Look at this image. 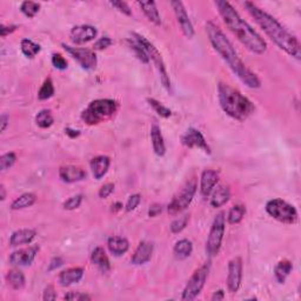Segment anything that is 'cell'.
Instances as JSON below:
<instances>
[{
  "label": "cell",
  "mask_w": 301,
  "mask_h": 301,
  "mask_svg": "<svg viewBox=\"0 0 301 301\" xmlns=\"http://www.w3.org/2000/svg\"><path fill=\"white\" fill-rule=\"evenodd\" d=\"M206 33L213 49L222 58V60L229 65V67L232 69L234 74L249 89H259L261 86V82H260L258 76L253 73L242 62L240 57L238 56L236 49H234L233 44L230 42V39L225 35V33L212 21H208L206 24Z\"/></svg>",
  "instance_id": "cell-1"
},
{
  "label": "cell",
  "mask_w": 301,
  "mask_h": 301,
  "mask_svg": "<svg viewBox=\"0 0 301 301\" xmlns=\"http://www.w3.org/2000/svg\"><path fill=\"white\" fill-rule=\"evenodd\" d=\"M244 6L279 49L285 51L288 56L295 58L296 60L301 59V45L292 33H289L273 16L260 9L254 3L245 2Z\"/></svg>",
  "instance_id": "cell-2"
},
{
  "label": "cell",
  "mask_w": 301,
  "mask_h": 301,
  "mask_svg": "<svg viewBox=\"0 0 301 301\" xmlns=\"http://www.w3.org/2000/svg\"><path fill=\"white\" fill-rule=\"evenodd\" d=\"M219 14L229 30L248 51L254 54H264L267 50V44L261 35L240 17L234 7L225 0H216L214 3Z\"/></svg>",
  "instance_id": "cell-3"
},
{
  "label": "cell",
  "mask_w": 301,
  "mask_h": 301,
  "mask_svg": "<svg viewBox=\"0 0 301 301\" xmlns=\"http://www.w3.org/2000/svg\"><path fill=\"white\" fill-rule=\"evenodd\" d=\"M218 98L222 111L236 120L244 121L255 111L254 104L229 84L219 83Z\"/></svg>",
  "instance_id": "cell-4"
},
{
  "label": "cell",
  "mask_w": 301,
  "mask_h": 301,
  "mask_svg": "<svg viewBox=\"0 0 301 301\" xmlns=\"http://www.w3.org/2000/svg\"><path fill=\"white\" fill-rule=\"evenodd\" d=\"M118 102L113 99H97L91 101L82 113V119L87 125H98L111 119L118 111Z\"/></svg>",
  "instance_id": "cell-5"
},
{
  "label": "cell",
  "mask_w": 301,
  "mask_h": 301,
  "mask_svg": "<svg viewBox=\"0 0 301 301\" xmlns=\"http://www.w3.org/2000/svg\"><path fill=\"white\" fill-rule=\"evenodd\" d=\"M132 39H134L135 42H137L139 45H140L142 49L145 50V52L147 53L149 60H152L153 64L156 65L158 73H159V77H160V82H161V84H163V86L168 92H171L172 86H171L170 76H168V73H167L166 65H165L163 57H161L159 51L157 50V47L154 46L152 43L148 42L145 36L139 34V33H135V32L132 33Z\"/></svg>",
  "instance_id": "cell-6"
},
{
  "label": "cell",
  "mask_w": 301,
  "mask_h": 301,
  "mask_svg": "<svg viewBox=\"0 0 301 301\" xmlns=\"http://www.w3.org/2000/svg\"><path fill=\"white\" fill-rule=\"evenodd\" d=\"M197 179H190L185 185L182 186V189L173 197V199L171 200V203L167 206V212L171 215L180 214L187 207L190 206L192 203L194 196L197 193Z\"/></svg>",
  "instance_id": "cell-7"
},
{
  "label": "cell",
  "mask_w": 301,
  "mask_h": 301,
  "mask_svg": "<svg viewBox=\"0 0 301 301\" xmlns=\"http://www.w3.org/2000/svg\"><path fill=\"white\" fill-rule=\"evenodd\" d=\"M226 230V216L225 212H220L215 215L214 220H213L210 234H208L207 242H206V254L208 258H214L215 255H218V253L221 248L223 234H225Z\"/></svg>",
  "instance_id": "cell-8"
},
{
  "label": "cell",
  "mask_w": 301,
  "mask_h": 301,
  "mask_svg": "<svg viewBox=\"0 0 301 301\" xmlns=\"http://www.w3.org/2000/svg\"><path fill=\"white\" fill-rule=\"evenodd\" d=\"M266 212L282 223L292 225L298 221V211L293 205L282 199H272L266 204Z\"/></svg>",
  "instance_id": "cell-9"
},
{
  "label": "cell",
  "mask_w": 301,
  "mask_h": 301,
  "mask_svg": "<svg viewBox=\"0 0 301 301\" xmlns=\"http://www.w3.org/2000/svg\"><path fill=\"white\" fill-rule=\"evenodd\" d=\"M210 262L204 264L203 266H200L199 269L194 271L192 277L190 278V280L187 281L182 291L181 300L185 301H191L194 300L198 295L200 294L201 291H203L205 284H206L208 273H210Z\"/></svg>",
  "instance_id": "cell-10"
},
{
  "label": "cell",
  "mask_w": 301,
  "mask_h": 301,
  "mask_svg": "<svg viewBox=\"0 0 301 301\" xmlns=\"http://www.w3.org/2000/svg\"><path fill=\"white\" fill-rule=\"evenodd\" d=\"M61 46L64 47V50L71 56L73 59L78 61V64L82 66L86 71H92L97 67L98 59L97 54L93 50L90 49H82V47H73L66 44H61Z\"/></svg>",
  "instance_id": "cell-11"
},
{
  "label": "cell",
  "mask_w": 301,
  "mask_h": 301,
  "mask_svg": "<svg viewBox=\"0 0 301 301\" xmlns=\"http://www.w3.org/2000/svg\"><path fill=\"white\" fill-rule=\"evenodd\" d=\"M181 142L189 148H199L205 153L211 154V147L207 144L206 139L204 138L203 133L199 130L194 127H190L185 132V134L181 137Z\"/></svg>",
  "instance_id": "cell-12"
},
{
  "label": "cell",
  "mask_w": 301,
  "mask_h": 301,
  "mask_svg": "<svg viewBox=\"0 0 301 301\" xmlns=\"http://www.w3.org/2000/svg\"><path fill=\"white\" fill-rule=\"evenodd\" d=\"M242 281V259L236 256L229 262V274H227V288L231 293L239 291Z\"/></svg>",
  "instance_id": "cell-13"
},
{
  "label": "cell",
  "mask_w": 301,
  "mask_h": 301,
  "mask_svg": "<svg viewBox=\"0 0 301 301\" xmlns=\"http://www.w3.org/2000/svg\"><path fill=\"white\" fill-rule=\"evenodd\" d=\"M171 6L174 11L175 18H177V21H178L179 26H180V28H181L183 35H185L186 38L192 39L194 36V33L196 32H194L193 24L190 19L189 14H187V12H186V9H185V6H183V4L177 0V2H171Z\"/></svg>",
  "instance_id": "cell-14"
},
{
  "label": "cell",
  "mask_w": 301,
  "mask_h": 301,
  "mask_svg": "<svg viewBox=\"0 0 301 301\" xmlns=\"http://www.w3.org/2000/svg\"><path fill=\"white\" fill-rule=\"evenodd\" d=\"M39 252V246H30V247L18 249L10 255V264L12 266H30L34 261Z\"/></svg>",
  "instance_id": "cell-15"
},
{
  "label": "cell",
  "mask_w": 301,
  "mask_h": 301,
  "mask_svg": "<svg viewBox=\"0 0 301 301\" xmlns=\"http://www.w3.org/2000/svg\"><path fill=\"white\" fill-rule=\"evenodd\" d=\"M97 28L91 25H79V26H74L69 33L71 40L73 44L77 45H82V44H86L93 40L97 36Z\"/></svg>",
  "instance_id": "cell-16"
},
{
  "label": "cell",
  "mask_w": 301,
  "mask_h": 301,
  "mask_svg": "<svg viewBox=\"0 0 301 301\" xmlns=\"http://www.w3.org/2000/svg\"><path fill=\"white\" fill-rule=\"evenodd\" d=\"M59 177L64 182L73 183L84 180L87 177V173L82 167L74 166V165H66V166L60 167Z\"/></svg>",
  "instance_id": "cell-17"
},
{
  "label": "cell",
  "mask_w": 301,
  "mask_h": 301,
  "mask_svg": "<svg viewBox=\"0 0 301 301\" xmlns=\"http://www.w3.org/2000/svg\"><path fill=\"white\" fill-rule=\"evenodd\" d=\"M153 254V244L149 241H141L138 245L137 249H135L133 255H132L131 262L133 265L141 266L147 264Z\"/></svg>",
  "instance_id": "cell-18"
},
{
  "label": "cell",
  "mask_w": 301,
  "mask_h": 301,
  "mask_svg": "<svg viewBox=\"0 0 301 301\" xmlns=\"http://www.w3.org/2000/svg\"><path fill=\"white\" fill-rule=\"evenodd\" d=\"M219 181V173L214 170H205L200 178V193L204 198H207L212 193Z\"/></svg>",
  "instance_id": "cell-19"
},
{
  "label": "cell",
  "mask_w": 301,
  "mask_h": 301,
  "mask_svg": "<svg viewBox=\"0 0 301 301\" xmlns=\"http://www.w3.org/2000/svg\"><path fill=\"white\" fill-rule=\"evenodd\" d=\"M84 277V269L82 267H71L62 271L59 274V284L62 287H67L73 284H77Z\"/></svg>",
  "instance_id": "cell-20"
},
{
  "label": "cell",
  "mask_w": 301,
  "mask_h": 301,
  "mask_svg": "<svg viewBox=\"0 0 301 301\" xmlns=\"http://www.w3.org/2000/svg\"><path fill=\"white\" fill-rule=\"evenodd\" d=\"M109 165H111V159L106 156H98L91 160L92 173L97 180L104 178V175L107 173Z\"/></svg>",
  "instance_id": "cell-21"
},
{
  "label": "cell",
  "mask_w": 301,
  "mask_h": 301,
  "mask_svg": "<svg viewBox=\"0 0 301 301\" xmlns=\"http://www.w3.org/2000/svg\"><path fill=\"white\" fill-rule=\"evenodd\" d=\"M36 236V232L34 230L31 229H23L18 230L16 232L12 233V236L10 238V245L12 247H17V246L21 245H28L34 240Z\"/></svg>",
  "instance_id": "cell-22"
},
{
  "label": "cell",
  "mask_w": 301,
  "mask_h": 301,
  "mask_svg": "<svg viewBox=\"0 0 301 301\" xmlns=\"http://www.w3.org/2000/svg\"><path fill=\"white\" fill-rule=\"evenodd\" d=\"M150 140H152L154 153L159 157H164L166 153V146H165L164 137L158 124H153L150 127Z\"/></svg>",
  "instance_id": "cell-23"
},
{
  "label": "cell",
  "mask_w": 301,
  "mask_h": 301,
  "mask_svg": "<svg viewBox=\"0 0 301 301\" xmlns=\"http://www.w3.org/2000/svg\"><path fill=\"white\" fill-rule=\"evenodd\" d=\"M91 261L94 266H97L98 270L101 271L102 273H106V272L111 270V264H109L108 256L102 247L94 248V251L92 252L91 254Z\"/></svg>",
  "instance_id": "cell-24"
},
{
  "label": "cell",
  "mask_w": 301,
  "mask_h": 301,
  "mask_svg": "<svg viewBox=\"0 0 301 301\" xmlns=\"http://www.w3.org/2000/svg\"><path fill=\"white\" fill-rule=\"evenodd\" d=\"M107 247L113 255L120 256L128 251V248H130V242H128L126 238L111 237L107 240Z\"/></svg>",
  "instance_id": "cell-25"
},
{
  "label": "cell",
  "mask_w": 301,
  "mask_h": 301,
  "mask_svg": "<svg viewBox=\"0 0 301 301\" xmlns=\"http://www.w3.org/2000/svg\"><path fill=\"white\" fill-rule=\"evenodd\" d=\"M138 5L140 7L146 18L153 23L154 25H161V17L159 11L157 9V5L154 2H138Z\"/></svg>",
  "instance_id": "cell-26"
},
{
  "label": "cell",
  "mask_w": 301,
  "mask_h": 301,
  "mask_svg": "<svg viewBox=\"0 0 301 301\" xmlns=\"http://www.w3.org/2000/svg\"><path fill=\"white\" fill-rule=\"evenodd\" d=\"M230 198H231L230 187L225 185L219 186L211 198V206L214 208L221 207L226 203H229Z\"/></svg>",
  "instance_id": "cell-27"
},
{
  "label": "cell",
  "mask_w": 301,
  "mask_h": 301,
  "mask_svg": "<svg viewBox=\"0 0 301 301\" xmlns=\"http://www.w3.org/2000/svg\"><path fill=\"white\" fill-rule=\"evenodd\" d=\"M175 258L179 260H185L192 254L193 252V244L189 239H181L175 242L173 248Z\"/></svg>",
  "instance_id": "cell-28"
},
{
  "label": "cell",
  "mask_w": 301,
  "mask_h": 301,
  "mask_svg": "<svg viewBox=\"0 0 301 301\" xmlns=\"http://www.w3.org/2000/svg\"><path fill=\"white\" fill-rule=\"evenodd\" d=\"M35 201H36V196L34 193H31V192L24 193L13 201L12 205H11V210L13 211L24 210V208L31 207L32 205H34Z\"/></svg>",
  "instance_id": "cell-29"
},
{
  "label": "cell",
  "mask_w": 301,
  "mask_h": 301,
  "mask_svg": "<svg viewBox=\"0 0 301 301\" xmlns=\"http://www.w3.org/2000/svg\"><path fill=\"white\" fill-rule=\"evenodd\" d=\"M6 280L9 282V285L12 287L13 289H17V291H19V289H23L25 287V275L21 271L17 270V269H13L9 271V273L6 275Z\"/></svg>",
  "instance_id": "cell-30"
},
{
  "label": "cell",
  "mask_w": 301,
  "mask_h": 301,
  "mask_svg": "<svg viewBox=\"0 0 301 301\" xmlns=\"http://www.w3.org/2000/svg\"><path fill=\"white\" fill-rule=\"evenodd\" d=\"M292 270H293V265L291 261H288V260H282V261L278 262V265L275 266L274 269V275L279 284H284L286 279L288 278V275L291 274Z\"/></svg>",
  "instance_id": "cell-31"
},
{
  "label": "cell",
  "mask_w": 301,
  "mask_h": 301,
  "mask_svg": "<svg viewBox=\"0 0 301 301\" xmlns=\"http://www.w3.org/2000/svg\"><path fill=\"white\" fill-rule=\"evenodd\" d=\"M20 49L25 57L33 59V58L36 57V54L40 52L42 47L30 39H23L20 43Z\"/></svg>",
  "instance_id": "cell-32"
},
{
  "label": "cell",
  "mask_w": 301,
  "mask_h": 301,
  "mask_svg": "<svg viewBox=\"0 0 301 301\" xmlns=\"http://www.w3.org/2000/svg\"><path fill=\"white\" fill-rule=\"evenodd\" d=\"M246 214V207L244 205H234L231 208L229 214H227V221L231 225H236V223L241 222V220L244 219Z\"/></svg>",
  "instance_id": "cell-33"
},
{
  "label": "cell",
  "mask_w": 301,
  "mask_h": 301,
  "mask_svg": "<svg viewBox=\"0 0 301 301\" xmlns=\"http://www.w3.org/2000/svg\"><path fill=\"white\" fill-rule=\"evenodd\" d=\"M54 118L51 109H42L38 115L35 116V124L38 125L40 128H49L53 125Z\"/></svg>",
  "instance_id": "cell-34"
},
{
  "label": "cell",
  "mask_w": 301,
  "mask_h": 301,
  "mask_svg": "<svg viewBox=\"0 0 301 301\" xmlns=\"http://www.w3.org/2000/svg\"><path fill=\"white\" fill-rule=\"evenodd\" d=\"M147 102L148 105L150 106L154 109V112L157 113L158 116H160L161 118H170V117L172 116V111L170 108H167L166 106H164L161 102H159L158 100H156V99L153 98H147Z\"/></svg>",
  "instance_id": "cell-35"
},
{
  "label": "cell",
  "mask_w": 301,
  "mask_h": 301,
  "mask_svg": "<svg viewBox=\"0 0 301 301\" xmlns=\"http://www.w3.org/2000/svg\"><path fill=\"white\" fill-rule=\"evenodd\" d=\"M54 94V86H53V82L51 78H47L44 84L40 87V90L38 92V98L40 100H47V99L52 98Z\"/></svg>",
  "instance_id": "cell-36"
},
{
  "label": "cell",
  "mask_w": 301,
  "mask_h": 301,
  "mask_svg": "<svg viewBox=\"0 0 301 301\" xmlns=\"http://www.w3.org/2000/svg\"><path fill=\"white\" fill-rule=\"evenodd\" d=\"M127 43H128V45H130V47L132 49V51H134L135 57H137L138 59L140 60L141 62H144V64H148L149 58L147 56V53L145 52V50L142 49V47L139 45V44L135 42L134 39H128Z\"/></svg>",
  "instance_id": "cell-37"
},
{
  "label": "cell",
  "mask_w": 301,
  "mask_h": 301,
  "mask_svg": "<svg viewBox=\"0 0 301 301\" xmlns=\"http://www.w3.org/2000/svg\"><path fill=\"white\" fill-rule=\"evenodd\" d=\"M20 11L27 18H33L40 11V4L34 2H24L20 5Z\"/></svg>",
  "instance_id": "cell-38"
},
{
  "label": "cell",
  "mask_w": 301,
  "mask_h": 301,
  "mask_svg": "<svg viewBox=\"0 0 301 301\" xmlns=\"http://www.w3.org/2000/svg\"><path fill=\"white\" fill-rule=\"evenodd\" d=\"M16 160H17L16 153L9 152V153L3 154L2 158H0V170L3 172L9 170V168L13 166L14 163H16Z\"/></svg>",
  "instance_id": "cell-39"
},
{
  "label": "cell",
  "mask_w": 301,
  "mask_h": 301,
  "mask_svg": "<svg viewBox=\"0 0 301 301\" xmlns=\"http://www.w3.org/2000/svg\"><path fill=\"white\" fill-rule=\"evenodd\" d=\"M189 220H190L189 215H182V216H180V218L175 219L170 226L171 227V232L174 233V234H178V233L182 232V231L186 229L187 223H189Z\"/></svg>",
  "instance_id": "cell-40"
},
{
  "label": "cell",
  "mask_w": 301,
  "mask_h": 301,
  "mask_svg": "<svg viewBox=\"0 0 301 301\" xmlns=\"http://www.w3.org/2000/svg\"><path fill=\"white\" fill-rule=\"evenodd\" d=\"M83 196L82 194H77V196H73L67 199L64 203V208L67 211H73V210H77L80 205L83 203Z\"/></svg>",
  "instance_id": "cell-41"
},
{
  "label": "cell",
  "mask_w": 301,
  "mask_h": 301,
  "mask_svg": "<svg viewBox=\"0 0 301 301\" xmlns=\"http://www.w3.org/2000/svg\"><path fill=\"white\" fill-rule=\"evenodd\" d=\"M52 65L57 69H60V71H64V69L67 68V61H66L65 58L60 53L52 54Z\"/></svg>",
  "instance_id": "cell-42"
},
{
  "label": "cell",
  "mask_w": 301,
  "mask_h": 301,
  "mask_svg": "<svg viewBox=\"0 0 301 301\" xmlns=\"http://www.w3.org/2000/svg\"><path fill=\"white\" fill-rule=\"evenodd\" d=\"M141 201V196L140 194H132V196L128 198L127 203H126V207H125V210L126 212H132L134 211L135 208L139 206V204H140Z\"/></svg>",
  "instance_id": "cell-43"
},
{
  "label": "cell",
  "mask_w": 301,
  "mask_h": 301,
  "mask_svg": "<svg viewBox=\"0 0 301 301\" xmlns=\"http://www.w3.org/2000/svg\"><path fill=\"white\" fill-rule=\"evenodd\" d=\"M65 300H71V301H85V300H91V296L86 293L82 292H68L67 294L64 296Z\"/></svg>",
  "instance_id": "cell-44"
},
{
  "label": "cell",
  "mask_w": 301,
  "mask_h": 301,
  "mask_svg": "<svg viewBox=\"0 0 301 301\" xmlns=\"http://www.w3.org/2000/svg\"><path fill=\"white\" fill-rule=\"evenodd\" d=\"M109 4H111L113 7H116V9L118 10L119 12L125 14V16L132 17V10L130 9V6L127 5V3H125V2H109Z\"/></svg>",
  "instance_id": "cell-45"
},
{
  "label": "cell",
  "mask_w": 301,
  "mask_h": 301,
  "mask_svg": "<svg viewBox=\"0 0 301 301\" xmlns=\"http://www.w3.org/2000/svg\"><path fill=\"white\" fill-rule=\"evenodd\" d=\"M113 191H115V183L112 182L105 183V185H102L100 187V190H99V193H98L99 198H100V199H106V198L111 196Z\"/></svg>",
  "instance_id": "cell-46"
},
{
  "label": "cell",
  "mask_w": 301,
  "mask_h": 301,
  "mask_svg": "<svg viewBox=\"0 0 301 301\" xmlns=\"http://www.w3.org/2000/svg\"><path fill=\"white\" fill-rule=\"evenodd\" d=\"M113 44L112 39L109 38V36H102V38H100L98 40L97 43L94 44V50L97 51H102L105 49H107V47H109Z\"/></svg>",
  "instance_id": "cell-47"
},
{
  "label": "cell",
  "mask_w": 301,
  "mask_h": 301,
  "mask_svg": "<svg viewBox=\"0 0 301 301\" xmlns=\"http://www.w3.org/2000/svg\"><path fill=\"white\" fill-rule=\"evenodd\" d=\"M43 299L45 301H53L57 299V293H56V289H54V286L52 285L46 286L45 289H44Z\"/></svg>",
  "instance_id": "cell-48"
},
{
  "label": "cell",
  "mask_w": 301,
  "mask_h": 301,
  "mask_svg": "<svg viewBox=\"0 0 301 301\" xmlns=\"http://www.w3.org/2000/svg\"><path fill=\"white\" fill-rule=\"evenodd\" d=\"M62 265H64V260H62V258H60V256H54V258L50 261L49 270L47 271L49 272L54 271V270L59 269V267H61Z\"/></svg>",
  "instance_id": "cell-49"
},
{
  "label": "cell",
  "mask_w": 301,
  "mask_h": 301,
  "mask_svg": "<svg viewBox=\"0 0 301 301\" xmlns=\"http://www.w3.org/2000/svg\"><path fill=\"white\" fill-rule=\"evenodd\" d=\"M163 212V206L160 204H153L149 206L148 210V216L149 218H156L157 215H159Z\"/></svg>",
  "instance_id": "cell-50"
},
{
  "label": "cell",
  "mask_w": 301,
  "mask_h": 301,
  "mask_svg": "<svg viewBox=\"0 0 301 301\" xmlns=\"http://www.w3.org/2000/svg\"><path fill=\"white\" fill-rule=\"evenodd\" d=\"M18 28L17 25H10V26H5V25H2V27H0V34H2L3 38H5L11 33H13Z\"/></svg>",
  "instance_id": "cell-51"
},
{
  "label": "cell",
  "mask_w": 301,
  "mask_h": 301,
  "mask_svg": "<svg viewBox=\"0 0 301 301\" xmlns=\"http://www.w3.org/2000/svg\"><path fill=\"white\" fill-rule=\"evenodd\" d=\"M9 123H10L9 116H7V115H3L2 118H0V131L5 132L7 126H9Z\"/></svg>",
  "instance_id": "cell-52"
},
{
  "label": "cell",
  "mask_w": 301,
  "mask_h": 301,
  "mask_svg": "<svg viewBox=\"0 0 301 301\" xmlns=\"http://www.w3.org/2000/svg\"><path fill=\"white\" fill-rule=\"evenodd\" d=\"M225 299V292L222 291V289H218V291H215L213 293L211 300L212 301H218V300H223Z\"/></svg>",
  "instance_id": "cell-53"
},
{
  "label": "cell",
  "mask_w": 301,
  "mask_h": 301,
  "mask_svg": "<svg viewBox=\"0 0 301 301\" xmlns=\"http://www.w3.org/2000/svg\"><path fill=\"white\" fill-rule=\"evenodd\" d=\"M65 133L67 134L69 138L74 139V138H78L79 137V135H80V131H78V130H72V128L67 127V128H65Z\"/></svg>",
  "instance_id": "cell-54"
},
{
  "label": "cell",
  "mask_w": 301,
  "mask_h": 301,
  "mask_svg": "<svg viewBox=\"0 0 301 301\" xmlns=\"http://www.w3.org/2000/svg\"><path fill=\"white\" fill-rule=\"evenodd\" d=\"M5 199H6V189L2 183V185H0V200L4 201Z\"/></svg>",
  "instance_id": "cell-55"
},
{
  "label": "cell",
  "mask_w": 301,
  "mask_h": 301,
  "mask_svg": "<svg viewBox=\"0 0 301 301\" xmlns=\"http://www.w3.org/2000/svg\"><path fill=\"white\" fill-rule=\"evenodd\" d=\"M121 208H123V204H121V203H116V204L112 205V211L115 213L119 212Z\"/></svg>",
  "instance_id": "cell-56"
}]
</instances>
